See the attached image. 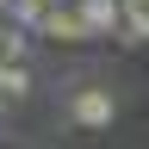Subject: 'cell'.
Here are the masks:
<instances>
[{
	"instance_id": "6da1fadb",
	"label": "cell",
	"mask_w": 149,
	"mask_h": 149,
	"mask_svg": "<svg viewBox=\"0 0 149 149\" xmlns=\"http://www.w3.org/2000/svg\"><path fill=\"white\" fill-rule=\"evenodd\" d=\"M68 118L81 124V130H106L112 118H118V100H112L106 87H81V93L68 100Z\"/></svg>"
},
{
	"instance_id": "7a4b0ae2",
	"label": "cell",
	"mask_w": 149,
	"mask_h": 149,
	"mask_svg": "<svg viewBox=\"0 0 149 149\" xmlns=\"http://www.w3.org/2000/svg\"><path fill=\"white\" fill-rule=\"evenodd\" d=\"M37 37H56V44H81V37H93V31H87L81 6H74V0H62V6H50V19H44V31H37Z\"/></svg>"
},
{
	"instance_id": "3957f363",
	"label": "cell",
	"mask_w": 149,
	"mask_h": 149,
	"mask_svg": "<svg viewBox=\"0 0 149 149\" xmlns=\"http://www.w3.org/2000/svg\"><path fill=\"white\" fill-rule=\"evenodd\" d=\"M74 6H81V19H87L93 37H124V6L118 0H74Z\"/></svg>"
},
{
	"instance_id": "277c9868",
	"label": "cell",
	"mask_w": 149,
	"mask_h": 149,
	"mask_svg": "<svg viewBox=\"0 0 149 149\" xmlns=\"http://www.w3.org/2000/svg\"><path fill=\"white\" fill-rule=\"evenodd\" d=\"M0 93H6V100H25L31 93V68L25 62H0Z\"/></svg>"
},
{
	"instance_id": "5b68a950",
	"label": "cell",
	"mask_w": 149,
	"mask_h": 149,
	"mask_svg": "<svg viewBox=\"0 0 149 149\" xmlns=\"http://www.w3.org/2000/svg\"><path fill=\"white\" fill-rule=\"evenodd\" d=\"M25 37L31 31H19L13 19H0V62H25Z\"/></svg>"
},
{
	"instance_id": "8992f818",
	"label": "cell",
	"mask_w": 149,
	"mask_h": 149,
	"mask_svg": "<svg viewBox=\"0 0 149 149\" xmlns=\"http://www.w3.org/2000/svg\"><path fill=\"white\" fill-rule=\"evenodd\" d=\"M6 106H13V100H6V93H0V118H6Z\"/></svg>"
},
{
	"instance_id": "52a82bcc",
	"label": "cell",
	"mask_w": 149,
	"mask_h": 149,
	"mask_svg": "<svg viewBox=\"0 0 149 149\" xmlns=\"http://www.w3.org/2000/svg\"><path fill=\"white\" fill-rule=\"evenodd\" d=\"M6 6H13V0H0V19H6Z\"/></svg>"
}]
</instances>
